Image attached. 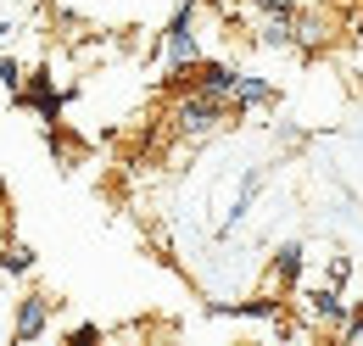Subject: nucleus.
<instances>
[{
  "instance_id": "obj_1",
  "label": "nucleus",
  "mask_w": 363,
  "mask_h": 346,
  "mask_svg": "<svg viewBox=\"0 0 363 346\" xmlns=\"http://www.w3.org/2000/svg\"><path fill=\"white\" fill-rule=\"evenodd\" d=\"M235 118H240L235 101H224V95H201V89H174V106H168V129L179 134L184 145H201V140L224 134Z\"/></svg>"
},
{
  "instance_id": "obj_2",
  "label": "nucleus",
  "mask_w": 363,
  "mask_h": 346,
  "mask_svg": "<svg viewBox=\"0 0 363 346\" xmlns=\"http://www.w3.org/2000/svg\"><path fill=\"white\" fill-rule=\"evenodd\" d=\"M201 11H207V0H179L174 6V17L162 23V34H157V56L168 62V67H190L196 56H201Z\"/></svg>"
},
{
  "instance_id": "obj_3",
  "label": "nucleus",
  "mask_w": 363,
  "mask_h": 346,
  "mask_svg": "<svg viewBox=\"0 0 363 346\" xmlns=\"http://www.w3.org/2000/svg\"><path fill=\"white\" fill-rule=\"evenodd\" d=\"M296 307V318L313 330V335H347V324H352V302H347V291H335V285H318V291H296L291 296Z\"/></svg>"
},
{
  "instance_id": "obj_4",
  "label": "nucleus",
  "mask_w": 363,
  "mask_h": 346,
  "mask_svg": "<svg viewBox=\"0 0 363 346\" xmlns=\"http://www.w3.org/2000/svg\"><path fill=\"white\" fill-rule=\"evenodd\" d=\"M67 95H73V89L56 84V79H50V67H34V73L23 79V95H17L11 106H28V112H34L45 129H56V123H62V106H67Z\"/></svg>"
},
{
  "instance_id": "obj_5",
  "label": "nucleus",
  "mask_w": 363,
  "mask_h": 346,
  "mask_svg": "<svg viewBox=\"0 0 363 346\" xmlns=\"http://www.w3.org/2000/svg\"><path fill=\"white\" fill-rule=\"evenodd\" d=\"M56 307H62V302H56L50 291H23V296H17V307H11V341H17V346L45 341Z\"/></svg>"
},
{
  "instance_id": "obj_6",
  "label": "nucleus",
  "mask_w": 363,
  "mask_h": 346,
  "mask_svg": "<svg viewBox=\"0 0 363 346\" xmlns=\"http://www.w3.org/2000/svg\"><path fill=\"white\" fill-rule=\"evenodd\" d=\"M229 101H235V112L246 118V112H269V106H279V89H274L269 79H257V73H240Z\"/></svg>"
},
{
  "instance_id": "obj_7",
  "label": "nucleus",
  "mask_w": 363,
  "mask_h": 346,
  "mask_svg": "<svg viewBox=\"0 0 363 346\" xmlns=\"http://www.w3.org/2000/svg\"><path fill=\"white\" fill-rule=\"evenodd\" d=\"M263 179H269L263 168H246V179H240V190H235V201H229L224 223H218V235H235V229L246 223V213H252V201H257V190H263Z\"/></svg>"
},
{
  "instance_id": "obj_8",
  "label": "nucleus",
  "mask_w": 363,
  "mask_h": 346,
  "mask_svg": "<svg viewBox=\"0 0 363 346\" xmlns=\"http://www.w3.org/2000/svg\"><path fill=\"white\" fill-rule=\"evenodd\" d=\"M34 262H40V252L28 246V240H0V274H11V279H28L34 274Z\"/></svg>"
},
{
  "instance_id": "obj_9",
  "label": "nucleus",
  "mask_w": 363,
  "mask_h": 346,
  "mask_svg": "<svg viewBox=\"0 0 363 346\" xmlns=\"http://www.w3.org/2000/svg\"><path fill=\"white\" fill-rule=\"evenodd\" d=\"M324 45H330V17L302 11V40H296V50H302V56H313V50H324Z\"/></svg>"
},
{
  "instance_id": "obj_10",
  "label": "nucleus",
  "mask_w": 363,
  "mask_h": 346,
  "mask_svg": "<svg viewBox=\"0 0 363 346\" xmlns=\"http://www.w3.org/2000/svg\"><path fill=\"white\" fill-rule=\"evenodd\" d=\"M23 79H28V73H23V62H17V56H6V50H0V89H6V95H11V101H17V95H23Z\"/></svg>"
},
{
  "instance_id": "obj_11",
  "label": "nucleus",
  "mask_w": 363,
  "mask_h": 346,
  "mask_svg": "<svg viewBox=\"0 0 363 346\" xmlns=\"http://www.w3.org/2000/svg\"><path fill=\"white\" fill-rule=\"evenodd\" d=\"M324 285H335V291H347V285H352V257H341V252H335V257L324 262Z\"/></svg>"
},
{
  "instance_id": "obj_12",
  "label": "nucleus",
  "mask_w": 363,
  "mask_h": 346,
  "mask_svg": "<svg viewBox=\"0 0 363 346\" xmlns=\"http://www.w3.org/2000/svg\"><path fill=\"white\" fill-rule=\"evenodd\" d=\"M67 341H106V330H101V324H73Z\"/></svg>"
},
{
  "instance_id": "obj_13",
  "label": "nucleus",
  "mask_w": 363,
  "mask_h": 346,
  "mask_svg": "<svg viewBox=\"0 0 363 346\" xmlns=\"http://www.w3.org/2000/svg\"><path fill=\"white\" fill-rule=\"evenodd\" d=\"M246 6H252V11H257V6H269V0H246Z\"/></svg>"
},
{
  "instance_id": "obj_14",
  "label": "nucleus",
  "mask_w": 363,
  "mask_h": 346,
  "mask_svg": "<svg viewBox=\"0 0 363 346\" xmlns=\"http://www.w3.org/2000/svg\"><path fill=\"white\" fill-rule=\"evenodd\" d=\"M358 307H363V302H358Z\"/></svg>"
}]
</instances>
